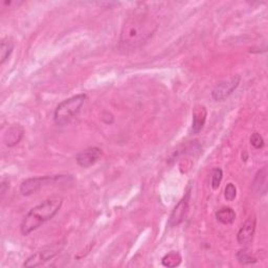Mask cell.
<instances>
[{"label":"cell","mask_w":268,"mask_h":268,"mask_svg":"<svg viewBox=\"0 0 268 268\" xmlns=\"http://www.w3.org/2000/svg\"><path fill=\"white\" fill-rule=\"evenodd\" d=\"M157 26L145 14H134L123 26L119 38V47L124 52H132L152 37Z\"/></svg>","instance_id":"6da1fadb"},{"label":"cell","mask_w":268,"mask_h":268,"mask_svg":"<svg viewBox=\"0 0 268 268\" xmlns=\"http://www.w3.org/2000/svg\"><path fill=\"white\" fill-rule=\"evenodd\" d=\"M62 203H63V199L60 196H55L44 200L42 203L33 208L26 215L21 222V226H20L21 234L23 236H28L44 222L54 218L61 209Z\"/></svg>","instance_id":"7a4b0ae2"},{"label":"cell","mask_w":268,"mask_h":268,"mask_svg":"<svg viewBox=\"0 0 268 268\" xmlns=\"http://www.w3.org/2000/svg\"><path fill=\"white\" fill-rule=\"evenodd\" d=\"M86 98V94L80 93L60 103L54 113V119L57 125H67V124L80 112Z\"/></svg>","instance_id":"3957f363"},{"label":"cell","mask_w":268,"mask_h":268,"mask_svg":"<svg viewBox=\"0 0 268 268\" xmlns=\"http://www.w3.org/2000/svg\"><path fill=\"white\" fill-rule=\"evenodd\" d=\"M65 246V240H61L58 242H54L53 244H50L42 250H40L36 254L32 255L23 264L25 267H37L44 264L45 262L52 260L55 258L60 252L64 249Z\"/></svg>","instance_id":"277c9868"},{"label":"cell","mask_w":268,"mask_h":268,"mask_svg":"<svg viewBox=\"0 0 268 268\" xmlns=\"http://www.w3.org/2000/svg\"><path fill=\"white\" fill-rule=\"evenodd\" d=\"M61 177L62 176H43V177L29 178L21 183V187H20V193H21L23 196H30L38 192L40 189L45 187V185L53 183L54 181H56L57 179Z\"/></svg>","instance_id":"5b68a950"},{"label":"cell","mask_w":268,"mask_h":268,"mask_svg":"<svg viewBox=\"0 0 268 268\" xmlns=\"http://www.w3.org/2000/svg\"><path fill=\"white\" fill-rule=\"evenodd\" d=\"M239 83H240V77L238 76L228 81L221 82V83L216 85V87L213 89L212 98L217 102L225 100L234 92V90L238 87Z\"/></svg>","instance_id":"8992f818"},{"label":"cell","mask_w":268,"mask_h":268,"mask_svg":"<svg viewBox=\"0 0 268 268\" xmlns=\"http://www.w3.org/2000/svg\"><path fill=\"white\" fill-rule=\"evenodd\" d=\"M189 212V199L188 196L181 199L176 207L174 208L173 212L171 213V216L168 221V225L170 228H174V226H178L187 216Z\"/></svg>","instance_id":"52a82bcc"},{"label":"cell","mask_w":268,"mask_h":268,"mask_svg":"<svg viewBox=\"0 0 268 268\" xmlns=\"http://www.w3.org/2000/svg\"><path fill=\"white\" fill-rule=\"evenodd\" d=\"M102 155V150L100 148L93 147L82 151L77 155V163L82 168H88L94 164Z\"/></svg>","instance_id":"ba28073f"},{"label":"cell","mask_w":268,"mask_h":268,"mask_svg":"<svg viewBox=\"0 0 268 268\" xmlns=\"http://www.w3.org/2000/svg\"><path fill=\"white\" fill-rule=\"evenodd\" d=\"M256 231V219L251 218L247 220L238 232L237 240L240 244H249L252 242Z\"/></svg>","instance_id":"9c48e42d"},{"label":"cell","mask_w":268,"mask_h":268,"mask_svg":"<svg viewBox=\"0 0 268 268\" xmlns=\"http://www.w3.org/2000/svg\"><path fill=\"white\" fill-rule=\"evenodd\" d=\"M208 112L204 106L198 105L193 110V125L192 130L194 133H198L202 130L205 120H207Z\"/></svg>","instance_id":"30bf717a"},{"label":"cell","mask_w":268,"mask_h":268,"mask_svg":"<svg viewBox=\"0 0 268 268\" xmlns=\"http://www.w3.org/2000/svg\"><path fill=\"white\" fill-rule=\"evenodd\" d=\"M23 134H25V131L20 126L11 127L8 130V132L5 134L4 141L8 147H14L17 145V143H19L20 140H21V138L23 137Z\"/></svg>","instance_id":"8fae6325"},{"label":"cell","mask_w":268,"mask_h":268,"mask_svg":"<svg viewBox=\"0 0 268 268\" xmlns=\"http://www.w3.org/2000/svg\"><path fill=\"white\" fill-rule=\"evenodd\" d=\"M253 189L255 192L257 193H262L265 194L266 190H267V167H264L263 169H261L254 180L253 183Z\"/></svg>","instance_id":"7c38bea8"},{"label":"cell","mask_w":268,"mask_h":268,"mask_svg":"<svg viewBox=\"0 0 268 268\" xmlns=\"http://www.w3.org/2000/svg\"><path fill=\"white\" fill-rule=\"evenodd\" d=\"M216 218L222 224H232L236 219V213L231 208H222L216 213Z\"/></svg>","instance_id":"4fadbf2b"},{"label":"cell","mask_w":268,"mask_h":268,"mask_svg":"<svg viewBox=\"0 0 268 268\" xmlns=\"http://www.w3.org/2000/svg\"><path fill=\"white\" fill-rule=\"evenodd\" d=\"M14 50V43L9 38H5L2 41V45H0V61H2V64H4L7 61V59L10 57Z\"/></svg>","instance_id":"5bb4252c"},{"label":"cell","mask_w":268,"mask_h":268,"mask_svg":"<svg viewBox=\"0 0 268 268\" xmlns=\"http://www.w3.org/2000/svg\"><path fill=\"white\" fill-rule=\"evenodd\" d=\"M181 257L176 252H171L162 258V265L166 267H176L180 264Z\"/></svg>","instance_id":"9a60e30c"},{"label":"cell","mask_w":268,"mask_h":268,"mask_svg":"<svg viewBox=\"0 0 268 268\" xmlns=\"http://www.w3.org/2000/svg\"><path fill=\"white\" fill-rule=\"evenodd\" d=\"M222 177H223L222 170L219 169V168L214 169V171H213V173H212V181H211L212 188H213L214 190H217V189L219 188V185H220L221 180H222Z\"/></svg>","instance_id":"2e32d148"},{"label":"cell","mask_w":268,"mask_h":268,"mask_svg":"<svg viewBox=\"0 0 268 268\" xmlns=\"http://www.w3.org/2000/svg\"><path fill=\"white\" fill-rule=\"evenodd\" d=\"M237 259L241 264H252V263L257 262V259L255 257H253L250 254H247L245 251H240L237 254Z\"/></svg>","instance_id":"e0dca14e"},{"label":"cell","mask_w":268,"mask_h":268,"mask_svg":"<svg viewBox=\"0 0 268 268\" xmlns=\"http://www.w3.org/2000/svg\"><path fill=\"white\" fill-rule=\"evenodd\" d=\"M224 196H225V199L228 201H233L236 198L237 189L233 183H229L228 185H226L225 191H224Z\"/></svg>","instance_id":"ac0fdd59"},{"label":"cell","mask_w":268,"mask_h":268,"mask_svg":"<svg viewBox=\"0 0 268 268\" xmlns=\"http://www.w3.org/2000/svg\"><path fill=\"white\" fill-rule=\"evenodd\" d=\"M251 143L256 149H261L264 146V139L259 133H254L251 137Z\"/></svg>","instance_id":"d6986e66"}]
</instances>
